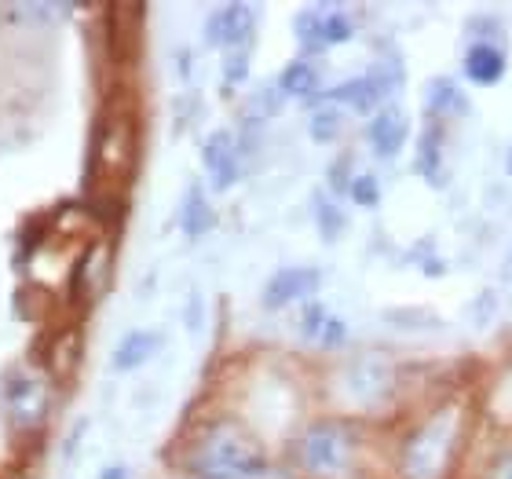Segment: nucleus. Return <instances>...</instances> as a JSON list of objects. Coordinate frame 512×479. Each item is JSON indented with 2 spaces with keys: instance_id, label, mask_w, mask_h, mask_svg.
Wrapping results in <instances>:
<instances>
[{
  "instance_id": "f257e3e1",
  "label": "nucleus",
  "mask_w": 512,
  "mask_h": 479,
  "mask_svg": "<svg viewBox=\"0 0 512 479\" xmlns=\"http://www.w3.org/2000/svg\"><path fill=\"white\" fill-rule=\"evenodd\" d=\"M275 465L264 458L246 432L231 425L209 428L191 450V472L198 479H260Z\"/></svg>"
},
{
  "instance_id": "f03ea898",
  "label": "nucleus",
  "mask_w": 512,
  "mask_h": 479,
  "mask_svg": "<svg viewBox=\"0 0 512 479\" xmlns=\"http://www.w3.org/2000/svg\"><path fill=\"white\" fill-rule=\"evenodd\" d=\"M300 461H304V469L315 472V476H337V472H344L348 461H352V439L333 425L311 428L308 436L300 439Z\"/></svg>"
},
{
  "instance_id": "7ed1b4c3",
  "label": "nucleus",
  "mask_w": 512,
  "mask_h": 479,
  "mask_svg": "<svg viewBox=\"0 0 512 479\" xmlns=\"http://www.w3.org/2000/svg\"><path fill=\"white\" fill-rule=\"evenodd\" d=\"M293 33L308 52H322L330 44L352 41L355 26L341 8H304L293 19Z\"/></svg>"
},
{
  "instance_id": "20e7f679",
  "label": "nucleus",
  "mask_w": 512,
  "mask_h": 479,
  "mask_svg": "<svg viewBox=\"0 0 512 479\" xmlns=\"http://www.w3.org/2000/svg\"><path fill=\"white\" fill-rule=\"evenodd\" d=\"M392 88H395V74L388 66H381V70L359 74V77H352V81H344V85L330 88V92H322V99H326V103H337V107L344 103V107H352V110H359V114H370V118H374Z\"/></svg>"
},
{
  "instance_id": "39448f33",
  "label": "nucleus",
  "mask_w": 512,
  "mask_h": 479,
  "mask_svg": "<svg viewBox=\"0 0 512 479\" xmlns=\"http://www.w3.org/2000/svg\"><path fill=\"white\" fill-rule=\"evenodd\" d=\"M256 22V8L253 4H224V8H216L209 19H205V41L213 44V48H246L249 37H253V26Z\"/></svg>"
},
{
  "instance_id": "423d86ee",
  "label": "nucleus",
  "mask_w": 512,
  "mask_h": 479,
  "mask_svg": "<svg viewBox=\"0 0 512 479\" xmlns=\"http://www.w3.org/2000/svg\"><path fill=\"white\" fill-rule=\"evenodd\" d=\"M202 161H205V172H209V183H213V191H231L238 180H242V161H238V143L235 136L220 128L213 136L205 139L202 147Z\"/></svg>"
},
{
  "instance_id": "0eeeda50",
  "label": "nucleus",
  "mask_w": 512,
  "mask_h": 479,
  "mask_svg": "<svg viewBox=\"0 0 512 479\" xmlns=\"http://www.w3.org/2000/svg\"><path fill=\"white\" fill-rule=\"evenodd\" d=\"M322 282V271L319 267H282L275 275L267 278L264 286V308H286L293 300H304L311 297Z\"/></svg>"
},
{
  "instance_id": "6e6552de",
  "label": "nucleus",
  "mask_w": 512,
  "mask_h": 479,
  "mask_svg": "<svg viewBox=\"0 0 512 479\" xmlns=\"http://www.w3.org/2000/svg\"><path fill=\"white\" fill-rule=\"evenodd\" d=\"M406 136H410V121L399 107H381L366 121V139L377 158H399Z\"/></svg>"
},
{
  "instance_id": "1a4fd4ad",
  "label": "nucleus",
  "mask_w": 512,
  "mask_h": 479,
  "mask_svg": "<svg viewBox=\"0 0 512 479\" xmlns=\"http://www.w3.org/2000/svg\"><path fill=\"white\" fill-rule=\"evenodd\" d=\"M447 425H450V414H443L436 425H428L425 432H417L414 447H410V476L414 479H432L439 469V461H443V450H447Z\"/></svg>"
},
{
  "instance_id": "9d476101",
  "label": "nucleus",
  "mask_w": 512,
  "mask_h": 479,
  "mask_svg": "<svg viewBox=\"0 0 512 479\" xmlns=\"http://www.w3.org/2000/svg\"><path fill=\"white\" fill-rule=\"evenodd\" d=\"M465 77L472 85H498L505 77V48L494 41H476L465 52Z\"/></svg>"
},
{
  "instance_id": "9b49d317",
  "label": "nucleus",
  "mask_w": 512,
  "mask_h": 479,
  "mask_svg": "<svg viewBox=\"0 0 512 479\" xmlns=\"http://www.w3.org/2000/svg\"><path fill=\"white\" fill-rule=\"evenodd\" d=\"M158 348H161V333L132 330L118 341V348H114V359H110V362H114V370H121V373L139 370L143 362H150L154 355H158Z\"/></svg>"
},
{
  "instance_id": "f8f14e48",
  "label": "nucleus",
  "mask_w": 512,
  "mask_h": 479,
  "mask_svg": "<svg viewBox=\"0 0 512 479\" xmlns=\"http://www.w3.org/2000/svg\"><path fill=\"white\" fill-rule=\"evenodd\" d=\"M213 224H216V213H213V205H209V198H205V187L202 183H191V187H187V198H183V205H180L183 235L202 238Z\"/></svg>"
},
{
  "instance_id": "ddd939ff",
  "label": "nucleus",
  "mask_w": 512,
  "mask_h": 479,
  "mask_svg": "<svg viewBox=\"0 0 512 479\" xmlns=\"http://www.w3.org/2000/svg\"><path fill=\"white\" fill-rule=\"evenodd\" d=\"M417 172L428 183H436V187L443 183V128L436 121L421 132V143H417Z\"/></svg>"
},
{
  "instance_id": "4468645a",
  "label": "nucleus",
  "mask_w": 512,
  "mask_h": 479,
  "mask_svg": "<svg viewBox=\"0 0 512 479\" xmlns=\"http://www.w3.org/2000/svg\"><path fill=\"white\" fill-rule=\"evenodd\" d=\"M425 107H428V114L447 118V114H465V110H469V99L461 96V88L454 85L450 77H436L425 92Z\"/></svg>"
},
{
  "instance_id": "2eb2a0df",
  "label": "nucleus",
  "mask_w": 512,
  "mask_h": 479,
  "mask_svg": "<svg viewBox=\"0 0 512 479\" xmlns=\"http://www.w3.org/2000/svg\"><path fill=\"white\" fill-rule=\"evenodd\" d=\"M278 88H282V96H315L319 92V70L308 59H293L278 77Z\"/></svg>"
},
{
  "instance_id": "dca6fc26",
  "label": "nucleus",
  "mask_w": 512,
  "mask_h": 479,
  "mask_svg": "<svg viewBox=\"0 0 512 479\" xmlns=\"http://www.w3.org/2000/svg\"><path fill=\"white\" fill-rule=\"evenodd\" d=\"M341 128H344L341 107H319V110H311L308 136L315 139V143H333V139L341 136Z\"/></svg>"
},
{
  "instance_id": "f3484780",
  "label": "nucleus",
  "mask_w": 512,
  "mask_h": 479,
  "mask_svg": "<svg viewBox=\"0 0 512 479\" xmlns=\"http://www.w3.org/2000/svg\"><path fill=\"white\" fill-rule=\"evenodd\" d=\"M315 224L322 231V242H337L344 231V213L337 209V202H330L326 194H315Z\"/></svg>"
},
{
  "instance_id": "a211bd4d",
  "label": "nucleus",
  "mask_w": 512,
  "mask_h": 479,
  "mask_svg": "<svg viewBox=\"0 0 512 479\" xmlns=\"http://www.w3.org/2000/svg\"><path fill=\"white\" fill-rule=\"evenodd\" d=\"M348 198L355 205H363V209H374L381 202V183H377L374 172H355L352 176V187H348Z\"/></svg>"
},
{
  "instance_id": "6ab92c4d",
  "label": "nucleus",
  "mask_w": 512,
  "mask_h": 479,
  "mask_svg": "<svg viewBox=\"0 0 512 479\" xmlns=\"http://www.w3.org/2000/svg\"><path fill=\"white\" fill-rule=\"evenodd\" d=\"M282 88H260L253 99H249V107H246V114L253 121H264V118H271V114H278V107H282Z\"/></svg>"
},
{
  "instance_id": "aec40b11",
  "label": "nucleus",
  "mask_w": 512,
  "mask_h": 479,
  "mask_svg": "<svg viewBox=\"0 0 512 479\" xmlns=\"http://www.w3.org/2000/svg\"><path fill=\"white\" fill-rule=\"evenodd\" d=\"M326 319H330V311L322 308L319 300H311L308 308L300 311V337H304V341H319V333H322V326H326Z\"/></svg>"
},
{
  "instance_id": "412c9836",
  "label": "nucleus",
  "mask_w": 512,
  "mask_h": 479,
  "mask_svg": "<svg viewBox=\"0 0 512 479\" xmlns=\"http://www.w3.org/2000/svg\"><path fill=\"white\" fill-rule=\"evenodd\" d=\"M249 77V52L246 48H238V52H227L224 55V81L227 88H238L242 81Z\"/></svg>"
},
{
  "instance_id": "4be33fe9",
  "label": "nucleus",
  "mask_w": 512,
  "mask_h": 479,
  "mask_svg": "<svg viewBox=\"0 0 512 479\" xmlns=\"http://www.w3.org/2000/svg\"><path fill=\"white\" fill-rule=\"evenodd\" d=\"M344 337H348V326H344V319L330 315V319H326V326H322V333H319V344H322V348H337Z\"/></svg>"
},
{
  "instance_id": "5701e85b",
  "label": "nucleus",
  "mask_w": 512,
  "mask_h": 479,
  "mask_svg": "<svg viewBox=\"0 0 512 479\" xmlns=\"http://www.w3.org/2000/svg\"><path fill=\"white\" fill-rule=\"evenodd\" d=\"M330 183H333V187H337V191H348V187H352V180H348V158L333 161V169H330Z\"/></svg>"
},
{
  "instance_id": "b1692460",
  "label": "nucleus",
  "mask_w": 512,
  "mask_h": 479,
  "mask_svg": "<svg viewBox=\"0 0 512 479\" xmlns=\"http://www.w3.org/2000/svg\"><path fill=\"white\" fill-rule=\"evenodd\" d=\"M202 326V297L191 293V304H187V330H198Z\"/></svg>"
},
{
  "instance_id": "393cba45",
  "label": "nucleus",
  "mask_w": 512,
  "mask_h": 479,
  "mask_svg": "<svg viewBox=\"0 0 512 479\" xmlns=\"http://www.w3.org/2000/svg\"><path fill=\"white\" fill-rule=\"evenodd\" d=\"M99 479H128V469L125 465H110V469L99 472Z\"/></svg>"
},
{
  "instance_id": "a878e982",
  "label": "nucleus",
  "mask_w": 512,
  "mask_h": 479,
  "mask_svg": "<svg viewBox=\"0 0 512 479\" xmlns=\"http://www.w3.org/2000/svg\"><path fill=\"white\" fill-rule=\"evenodd\" d=\"M260 479H289V476H286V472L271 469V472H264V476H260Z\"/></svg>"
},
{
  "instance_id": "bb28decb",
  "label": "nucleus",
  "mask_w": 512,
  "mask_h": 479,
  "mask_svg": "<svg viewBox=\"0 0 512 479\" xmlns=\"http://www.w3.org/2000/svg\"><path fill=\"white\" fill-rule=\"evenodd\" d=\"M505 271H509V275H512V253H509V264H505Z\"/></svg>"
},
{
  "instance_id": "cd10ccee",
  "label": "nucleus",
  "mask_w": 512,
  "mask_h": 479,
  "mask_svg": "<svg viewBox=\"0 0 512 479\" xmlns=\"http://www.w3.org/2000/svg\"><path fill=\"white\" fill-rule=\"evenodd\" d=\"M509 169H512V154H509Z\"/></svg>"
},
{
  "instance_id": "c85d7f7f",
  "label": "nucleus",
  "mask_w": 512,
  "mask_h": 479,
  "mask_svg": "<svg viewBox=\"0 0 512 479\" xmlns=\"http://www.w3.org/2000/svg\"><path fill=\"white\" fill-rule=\"evenodd\" d=\"M509 479H512V476H509Z\"/></svg>"
}]
</instances>
